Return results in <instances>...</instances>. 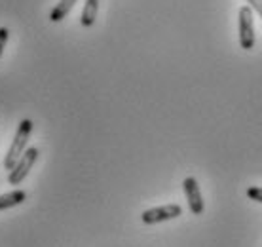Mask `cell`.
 <instances>
[{"label": "cell", "mask_w": 262, "mask_h": 247, "mask_svg": "<svg viewBox=\"0 0 262 247\" xmlns=\"http://www.w3.org/2000/svg\"><path fill=\"white\" fill-rule=\"evenodd\" d=\"M31 133H33V122H31L29 118L21 120L19 126H17L15 135H13L12 145H10V150H8V154L4 156V168H6L8 171H12L13 166L19 162V158L25 154L27 147H29Z\"/></svg>", "instance_id": "obj_1"}, {"label": "cell", "mask_w": 262, "mask_h": 247, "mask_svg": "<svg viewBox=\"0 0 262 247\" xmlns=\"http://www.w3.org/2000/svg\"><path fill=\"white\" fill-rule=\"evenodd\" d=\"M38 160V149H34V147H29L25 150V154L19 158V162L13 166V169L10 171V175H8V182L12 184V187H17L21 182L25 181V177L29 175V171L33 169L34 162Z\"/></svg>", "instance_id": "obj_2"}, {"label": "cell", "mask_w": 262, "mask_h": 247, "mask_svg": "<svg viewBox=\"0 0 262 247\" xmlns=\"http://www.w3.org/2000/svg\"><path fill=\"white\" fill-rule=\"evenodd\" d=\"M239 46L243 50H253L255 46V19L249 6L239 8Z\"/></svg>", "instance_id": "obj_3"}, {"label": "cell", "mask_w": 262, "mask_h": 247, "mask_svg": "<svg viewBox=\"0 0 262 247\" xmlns=\"http://www.w3.org/2000/svg\"><path fill=\"white\" fill-rule=\"evenodd\" d=\"M181 215H183V208H181V205H177V203H167V205L146 209V211L141 215V221H143L144 224H158V222L177 219Z\"/></svg>", "instance_id": "obj_4"}, {"label": "cell", "mask_w": 262, "mask_h": 247, "mask_svg": "<svg viewBox=\"0 0 262 247\" xmlns=\"http://www.w3.org/2000/svg\"><path fill=\"white\" fill-rule=\"evenodd\" d=\"M183 190L184 196H186V202H188V208L194 215H202L203 209H205V203H203L202 198V190L198 187V181L194 177H186L183 181Z\"/></svg>", "instance_id": "obj_5"}, {"label": "cell", "mask_w": 262, "mask_h": 247, "mask_svg": "<svg viewBox=\"0 0 262 247\" xmlns=\"http://www.w3.org/2000/svg\"><path fill=\"white\" fill-rule=\"evenodd\" d=\"M27 200V192L25 190H12V192H6V194H0V211L2 209H12L15 205H19Z\"/></svg>", "instance_id": "obj_6"}, {"label": "cell", "mask_w": 262, "mask_h": 247, "mask_svg": "<svg viewBox=\"0 0 262 247\" xmlns=\"http://www.w3.org/2000/svg\"><path fill=\"white\" fill-rule=\"evenodd\" d=\"M78 0H59L55 6H53V10L50 12V21H53V23H59V21H63L71 13V10L74 8V4H76Z\"/></svg>", "instance_id": "obj_7"}, {"label": "cell", "mask_w": 262, "mask_h": 247, "mask_svg": "<svg viewBox=\"0 0 262 247\" xmlns=\"http://www.w3.org/2000/svg\"><path fill=\"white\" fill-rule=\"evenodd\" d=\"M97 12H99V0H85L84 10H82V17H80V23L82 27H92L97 19Z\"/></svg>", "instance_id": "obj_8"}, {"label": "cell", "mask_w": 262, "mask_h": 247, "mask_svg": "<svg viewBox=\"0 0 262 247\" xmlns=\"http://www.w3.org/2000/svg\"><path fill=\"white\" fill-rule=\"evenodd\" d=\"M247 196H249L253 202L262 203V187H249L247 189Z\"/></svg>", "instance_id": "obj_9"}, {"label": "cell", "mask_w": 262, "mask_h": 247, "mask_svg": "<svg viewBox=\"0 0 262 247\" xmlns=\"http://www.w3.org/2000/svg\"><path fill=\"white\" fill-rule=\"evenodd\" d=\"M8 38H10V31H8L6 27H0V57H2V52H4V48H6Z\"/></svg>", "instance_id": "obj_10"}, {"label": "cell", "mask_w": 262, "mask_h": 247, "mask_svg": "<svg viewBox=\"0 0 262 247\" xmlns=\"http://www.w3.org/2000/svg\"><path fill=\"white\" fill-rule=\"evenodd\" d=\"M247 6H249L251 10H255L262 17V0H247Z\"/></svg>", "instance_id": "obj_11"}]
</instances>
